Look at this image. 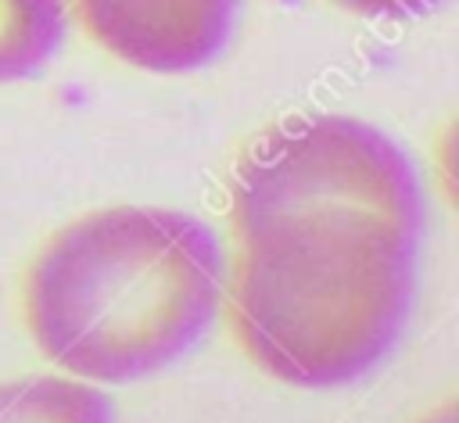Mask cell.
<instances>
[{
  "label": "cell",
  "mask_w": 459,
  "mask_h": 423,
  "mask_svg": "<svg viewBox=\"0 0 459 423\" xmlns=\"http://www.w3.org/2000/svg\"><path fill=\"white\" fill-rule=\"evenodd\" d=\"M233 237L230 326L273 380L341 387L398 344L416 290V233L369 212H294Z\"/></svg>",
  "instance_id": "cell-2"
},
{
  "label": "cell",
  "mask_w": 459,
  "mask_h": 423,
  "mask_svg": "<svg viewBox=\"0 0 459 423\" xmlns=\"http://www.w3.org/2000/svg\"><path fill=\"white\" fill-rule=\"evenodd\" d=\"M226 258L197 215L111 204L61 226L22 287L25 330L86 384H133L179 362L215 323Z\"/></svg>",
  "instance_id": "cell-1"
},
{
  "label": "cell",
  "mask_w": 459,
  "mask_h": 423,
  "mask_svg": "<svg viewBox=\"0 0 459 423\" xmlns=\"http://www.w3.org/2000/svg\"><path fill=\"white\" fill-rule=\"evenodd\" d=\"M294 212H369L423 233V190L409 154L351 115H294L240 151L230 183L233 233Z\"/></svg>",
  "instance_id": "cell-3"
},
{
  "label": "cell",
  "mask_w": 459,
  "mask_h": 423,
  "mask_svg": "<svg viewBox=\"0 0 459 423\" xmlns=\"http://www.w3.org/2000/svg\"><path fill=\"white\" fill-rule=\"evenodd\" d=\"M0 423H115V409L79 376H29L0 384Z\"/></svg>",
  "instance_id": "cell-5"
},
{
  "label": "cell",
  "mask_w": 459,
  "mask_h": 423,
  "mask_svg": "<svg viewBox=\"0 0 459 423\" xmlns=\"http://www.w3.org/2000/svg\"><path fill=\"white\" fill-rule=\"evenodd\" d=\"M86 36L143 72H194L230 43L240 0H68Z\"/></svg>",
  "instance_id": "cell-4"
},
{
  "label": "cell",
  "mask_w": 459,
  "mask_h": 423,
  "mask_svg": "<svg viewBox=\"0 0 459 423\" xmlns=\"http://www.w3.org/2000/svg\"><path fill=\"white\" fill-rule=\"evenodd\" d=\"M68 0H0V86L36 75L61 47Z\"/></svg>",
  "instance_id": "cell-6"
},
{
  "label": "cell",
  "mask_w": 459,
  "mask_h": 423,
  "mask_svg": "<svg viewBox=\"0 0 459 423\" xmlns=\"http://www.w3.org/2000/svg\"><path fill=\"white\" fill-rule=\"evenodd\" d=\"M416 423H459L455 401H445V405H437L434 412H427V416H423V419H416Z\"/></svg>",
  "instance_id": "cell-8"
},
{
  "label": "cell",
  "mask_w": 459,
  "mask_h": 423,
  "mask_svg": "<svg viewBox=\"0 0 459 423\" xmlns=\"http://www.w3.org/2000/svg\"><path fill=\"white\" fill-rule=\"evenodd\" d=\"M330 4L359 18H416V14H427L441 0H330Z\"/></svg>",
  "instance_id": "cell-7"
}]
</instances>
